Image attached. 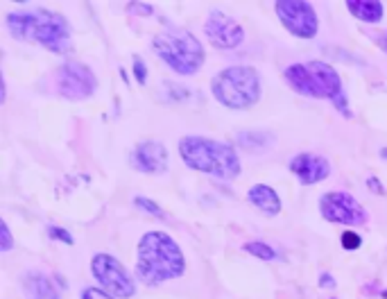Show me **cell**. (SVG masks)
Segmentation results:
<instances>
[{"label":"cell","instance_id":"6da1fadb","mask_svg":"<svg viewBox=\"0 0 387 299\" xmlns=\"http://www.w3.org/2000/svg\"><path fill=\"white\" fill-rule=\"evenodd\" d=\"M186 270L184 254L179 245L164 231H150L139 243L136 275L143 284L157 286L161 281L182 277Z\"/></svg>","mask_w":387,"mask_h":299},{"label":"cell","instance_id":"7a4b0ae2","mask_svg":"<svg viewBox=\"0 0 387 299\" xmlns=\"http://www.w3.org/2000/svg\"><path fill=\"white\" fill-rule=\"evenodd\" d=\"M7 27L21 41L41 43L52 52H64L70 45V30L66 18L48 9H25L7 16Z\"/></svg>","mask_w":387,"mask_h":299},{"label":"cell","instance_id":"3957f363","mask_svg":"<svg viewBox=\"0 0 387 299\" xmlns=\"http://www.w3.org/2000/svg\"><path fill=\"white\" fill-rule=\"evenodd\" d=\"M179 154L188 168L209 172L213 177L236 179L240 175V159L227 143L204 139V136H186L179 143Z\"/></svg>","mask_w":387,"mask_h":299},{"label":"cell","instance_id":"277c9868","mask_svg":"<svg viewBox=\"0 0 387 299\" xmlns=\"http://www.w3.org/2000/svg\"><path fill=\"white\" fill-rule=\"evenodd\" d=\"M285 82L290 84L297 93L310 95V98H329L333 100L342 114H349L345 89L338 70L326 61H308V63H294V66L283 70Z\"/></svg>","mask_w":387,"mask_h":299},{"label":"cell","instance_id":"5b68a950","mask_svg":"<svg viewBox=\"0 0 387 299\" xmlns=\"http://www.w3.org/2000/svg\"><path fill=\"white\" fill-rule=\"evenodd\" d=\"M155 50L179 75H195L204 63L202 43L182 27H170L164 34H157Z\"/></svg>","mask_w":387,"mask_h":299},{"label":"cell","instance_id":"8992f818","mask_svg":"<svg viewBox=\"0 0 387 299\" xmlns=\"http://www.w3.org/2000/svg\"><path fill=\"white\" fill-rule=\"evenodd\" d=\"M213 95L229 109H249L260 98V77L249 66H231L213 77Z\"/></svg>","mask_w":387,"mask_h":299},{"label":"cell","instance_id":"52a82bcc","mask_svg":"<svg viewBox=\"0 0 387 299\" xmlns=\"http://www.w3.org/2000/svg\"><path fill=\"white\" fill-rule=\"evenodd\" d=\"M91 270L95 279L100 281V286L106 290L109 295L113 297H134L136 293V284H134V279L125 266L113 259L111 254H97V256L91 261Z\"/></svg>","mask_w":387,"mask_h":299},{"label":"cell","instance_id":"ba28073f","mask_svg":"<svg viewBox=\"0 0 387 299\" xmlns=\"http://www.w3.org/2000/svg\"><path fill=\"white\" fill-rule=\"evenodd\" d=\"M276 16L281 18L283 27L299 39H313L317 34V14L315 7L303 3V0H278Z\"/></svg>","mask_w":387,"mask_h":299},{"label":"cell","instance_id":"9c48e42d","mask_svg":"<svg viewBox=\"0 0 387 299\" xmlns=\"http://www.w3.org/2000/svg\"><path fill=\"white\" fill-rule=\"evenodd\" d=\"M57 82H59V91L68 100H84L88 95H93V91L97 89V79L91 72V68L79 61H66L57 70Z\"/></svg>","mask_w":387,"mask_h":299},{"label":"cell","instance_id":"30bf717a","mask_svg":"<svg viewBox=\"0 0 387 299\" xmlns=\"http://www.w3.org/2000/svg\"><path fill=\"white\" fill-rule=\"evenodd\" d=\"M322 215L331 222H342V224H363L367 222V211L358 204V199L349 193H326L319 202Z\"/></svg>","mask_w":387,"mask_h":299},{"label":"cell","instance_id":"8fae6325","mask_svg":"<svg viewBox=\"0 0 387 299\" xmlns=\"http://www.w3.org/2000/svg\"><path fill=\"white\" fill-rule=\"evenodd\" d=\"M204 32L215 48H227V50L236 48V45H240L242 39H245V30H242L231 16L220 12V9H213V12L209 14V21H206V25H204Z\"/></svg>","mask_w":387,"mask_h":299},{"label":"cell","instance_id":"7c38bea8","mask_svg":"<svg viewBox=\"0 0 387 299\" xmlns=\"http://www.w3.org/2000/svg\"><path fill=\"white\" fill-rule=\"evenodd\" d=\"M132 161L141 172H150V175H159L168 168V150L166 145L157 141H143L134 148Z\"/></svg>","mask_w":387,"mask_h":299},{"label":"cell","instance_id":"4fadbf2b","mask_svg":"<svg viewBox=\"0 0 387 299\" xmlns=\"http://www.w3.org/2000/svg\"><path fill=\"white\" fill-rule=\"evenodd\" d=\"M290 170L299 177L301 184H317V181L331 175V163L324 157H317V154L303 152L290 161Z\"/></svg>","mask_w":387,"mask_h":299},{"label":"cell","instance_id":"5bb4252c","mask_svg":"<svg viewBox=\"0 0 387 299\" xmlns=\"http://www.w3.org/2000/svg\"><path fill=\"white\" fill-rule=\"evenodd\" d=\"M249 202L256 208H260L265 215H276L278 211H281V197H278L274 188H269L265 184L249 188Z\"/></svg>","mask_w":387,"mask_h":299},{"label":"cell","instance_id":"9a60e30c","mask_svg":"<svg viewBox=\"0 0 387 299\" xmlns=\"http://www.w3.org/2000/svg\"><path fill=\"white\" fill-rule=\"evenodd\" d=\"M349 12L365 23H376L383 18V3L378 0H347Z\"/></svg>","mask_w":387,"mask_h":299},{"label":"cell","instance_id":"2e32d148","mask_svg":"<svg viewBox=\"0 0 387 299\" xmlns=\"http://www.w3.org/2000/svg\"><path fill=\"white\" fill-rule=\"evenodd\" d=\"M25 286H28V290H32L34 295H39L41 299H59L57 290L52 288V284L41 275H30L28 281H25Z\"/></svg>","mask_w":387,"mask_h":299},{"label":"cell","instance_id":"e0dca14e","mask_svg":"<svg viewBox=\"0 0 387 299\" xmlns=\"http://www.w3.org/2000/svg\"><path fill=\"white\" fill-rule=\"evenodd\" d=\"M245 252H249L251 256H256L260 261H274L276 259V252L269 247V245L260 243V240H254V243H247L245 245Z\"/></svg>","mask_w":387,"mask_h":299},{"label":"cell","instance_id":"ac0fdd59","mask_svg":"<svg viewBox=\"0 0 387 299\" xmlns=\"http://www.w3.org/2000/svg\"><path fill=\"white\" fill-rule=\"evenodd\" d=\"M363 245V238L356 231H345L342 233V247L345 250H358Z\"/></svg>","mask_w":387,"mask_h":299},{"label":"cell","instance_id":"d6986e66","mask_svg":"<svg viewBox=\"0 0 387 299\" xmlns=\"http://www.w3.org/2000/svg\"><path fill=\"white\" fill-rule=\"evenodd\" d=\"M134 202H136V206L139 208H143V211H150V213H155V215H164V208H161L159 204H155L152 202V199H148V197H136L134 199Z\"/></svg>","mask_w":387,"mask_h":299},{"label":"cell","instance_id":"ffe728a7","mask_svg":"<svg viewBox=\"0 0 387 299\" xmlns=\"http://www.w3.org/2000/svg\"><path fill=\"white\" fill-rule=\"evenodd\" d=\"M82 299H116V297L106 293V290H100V288H86Z\"/></svg>","mask_w":387,"mask_h":299},{"label":"cell","instance_id":"44dd1931","mask_svg":"<svg viewBox=\"0 0 387 299\" xmlns=\"http://www.w3.org/2000/svg\"><path fill=\"white\" fill-rule=\"evenodd\" d=\"M48 233L52 236V238H57L61 243H66V245H73V236H70L66 229H59V227H50Z\"/></svg>","mask_w":387,"mask_h":299},{"label":"cell","instance_id":"7402d4cb","mask_svg":"<svg viewBox=\"0 0 387 299\" xmlns=\"http://www.w3.org/2000/svg\"><path fill=\"white\" fill-rule=\"evenodd\" d=\"M0 229H3V243H0V252H10L12 250V233H10V227H7V222L0 224Z\"/></svg>","mask_w":387,"mask_h":299},{"label":"cell","instance_id":"603a6c76","mask_svg":"<svg viewBox=\"0 0 387 299\" xmlns=\"http://www.w3.org/2000/svg\"><path fill=\"white\" fill-rule=\"evenodd\" d=\"M134 72H136L139 84H145V79H148V68L143 66V59H141V57H134Z\"/></svg>","mask_w":387,"mask_h":299},{"label":"cell","instance_id":"cb8c5ba5","mask_svg":"<svg viewBox=\"0 0 387 299\" xmlns=\"http://www.w3.org/2000/svg\"><path fill=\"white\" fill-rule=\"evenodd\" d=\"M129 12H136V14L145 16V14H152V7L150 5H136V3H134V5H129Z\"/></svg>","mask_w":387,"mask_h":299},{"label":"cell","instance_id":"d4e9b609","mask_svg":"<svg viewBox=\"0 0 387 299\" xmlns=\"http://www.w3.org/2000/svg\"><path fill=\"white\" fill-rule=\"evenodd\" d=\"M369 190H372V193H376V195H381V193H383V186L378 184V179H376V177H369Z\"/></svg>","mask_w":387,"mask_h":299},{"label":"cell","instance_id":"484cf974","mask_svg":"<svg viewBox=\"0 0 387 299\" xmlns=\"http://www.w3.org/2000/svg\"><path fill=\"white\" fill-rule=\"evenodd\" d=\"M319 284H322V286H329V288H333V286H335V281H333V279L326 275V277H322V279H319Z\"/></svg>","mask_w":387,"mask_h":299},{"label":"cell","instance_id":"4316f807","mask_svg":"<svg viewBox=\"0 0 387 299\" xmlns=\"http://www.w3.org/2000/svg\"><path fill=\"white\" fill-rule=\"evenodd\" d=\"M381 45H383V50L387 52V32L383 34V39H381Z\"/></svg>","mask_w":387,"mask_h":299},{"label":"cell","instance_id":"83f0119b","mask_svg":"<svg viewBox=\"0 0 387 299\" xmlns=\"http://www.w3.org/2000/svg\"><path fill=\"white\" fill-rule=\"evenodd\" d=\"M381 154H383V157H387V150H383V152H381Z\"/></svg>","mask_w":387,"mask_h":299},{"label":"cell","instance_id":"f1b7e54d","mask_svg":"<svg viewBox=\"0 0 387 299\" xmlns=\"http://www.w3.org/2000/svg\"><path fill=\"white\" fill-rule=\"evenodd\" d=\"M383 297H385V299H387V290H385V293H383Z\"/></svg>","mask_w":387,"mask_h":299}]
</instances>
